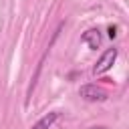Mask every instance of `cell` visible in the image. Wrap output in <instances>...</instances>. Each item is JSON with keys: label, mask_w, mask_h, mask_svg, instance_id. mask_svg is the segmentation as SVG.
Returning a JSON list of instances; mask_svg holds the SVG:
<instances>
[{"label": "cell", "mask_w": 129, "mask_h": 129, "mask_svg": "<svg viewBox=\"0 0 129 129\" xmlns=\"http://www.w3.org/2000/svg\"><path fill=\"white\" fill-rule=\"evenodd\" d=\"M81 40L85 42V44H89V48H99L101 46V40H103V36H101V30L99 28H89L87 32H83V36H81Z\"/></svg>", "instance_id": "obj_3"}, {"label": "cell", "mask_w": 129, "mask_h": 129, "mask_svg": "<svg viewBox=\"0 0 129 129\" xmlns=\"http://www.w3.org/2000/svg\"><path fill=\"white\" fill-rule=\"evenodd\" d=\"M93 129H107V127H93Z\"/></svg>", "instance_id": "obj_6"}, {"label": "cell", "mask_w": 129, "mask_h": 129, "mask_svg": "<svg viewBox=\"0 0 129 129\" xmlns=\"http://www.w3.org/2000/svg\"><path fill=\"white\" fill-rule=\"evenodd\" d=\"M79 93H81V97L87 99V101H105V99H107V93H105L101 87H97V85H83Z\"/></svg>", "instance_id": "obj_2"}, {"label": "cell", "mask_w": 129, "mask_h": 129, "mask_svg": "<svg viewBox=\"0 0 129 129\" xmlns=\"http://www.w3.org/2000/svg\"><path fill=\"white\" fill-rule=\"evenodd\" d=\"M56 119H58V113H56V111H50V113H46L42 119H38V121H36L30 129H48V127H50Z\"/></svg>", "instance_id": "obj_4"}, {"label": "cell", "mask_w": 129, "mask_h": 129, "mask_svg": "<svg viewBox=\"0 0 129 129\" xmlns=\"http://www.w3.org/2000/svg\"><path fill=\"white\" fill-rule=\"evenodd\" d=\"M107 34H109V38H115V36H117V26H109Z\"/></svg>", "instance_id": "obj_5"}, {"label": "cell", "mask_w": 129, "mask_h": 129, "mask_svg": "<svg viewBox=\"0 0 129 129\" xmlns=\"http://www.w3.org/2000/svg\"><path fill=\"white\" fill-rule=\"evenodd\" d=\"M115 58H117V48H107V50L101 54V58L97 60L93 73H95V75H103V73H107V71L113 67Z\"/></svg>", "instance_id": "obj_1"}]
</instances>
